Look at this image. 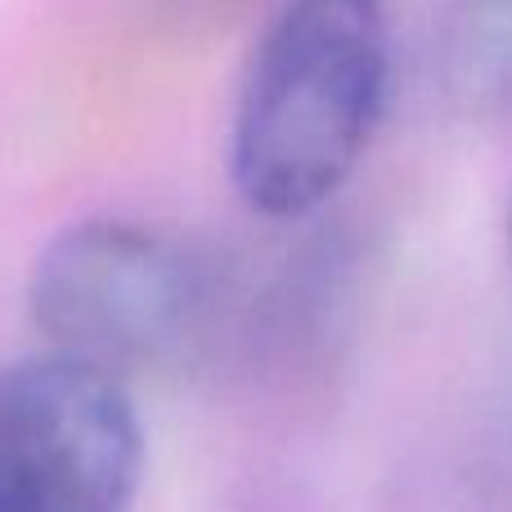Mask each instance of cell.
I'll return each instance as SVG.
<instances>
[{
  "label": "cell",
  "instance_id": "cell-1",
  "mask_svg": "<svg viewBox=\"0 0 512 512\" xmlns=\"http://www.w3.org/2000/svg\"><path fill=\"white\" fill-rule=\"evenodd\" d=\"M391 27L382 0H279L230 117V180L265 221H301L342 194L382 126Z\"/></svg>",
  "mask_w": 512,
  "mask_h": 512
},
{
  "label": "cell",
  "instance_id": "cell-2",
  "mask_svg": "<svg viewBox=\"0 0 512 512\" xmlns=\"http://www.w3.org/2000/svg\"><path fill=\"white\" fill-rule=\"evenodd\" d=\"M216 270L185 234L135 216H86L41 243L27 270V315L54 355L126 382L203 337Z\"/></svg>",
  "mask_w": 512,
  "mask_h": 512
},
{
  "label": "cell",
  "instance_id": "cell-3",
  "mask_svg": "<svg viewBox=\"0 0 512 512\" xmlns=\"http://www.w3.org/2000/svg\"><path fill=\"white\" fill-rule=\"evenodd\" d=\"M144 423L122 378L68 355L0 369V512H131Z\"/></svg>",
  "mask_w": 512,
  "mask_h": 512
},
{
  "label": "cell",
  "instance_id": "cell-4",
  "mask_svg": "<svg viewBox=\"0 0 512 512\" xmlns=\"http://www.w3.org/2000/svg\"><path fill=\"white\" fill-rule=\"evenodd\" d=\"M432 72L459 113L512 108V0H454L436 36Z\"/></svg>",
  "mask_w": 512,
  "mask_h": 512
},
{
  "label": "cell",
  "instance_id": "cell-5",
  "mask_svg": "<svg viewBox=\"0 0 512 512\" xmlns=\"http://www.w3.org/2000/svg\"><path fill=\"white\" fill-rule=\"evenodd\" d=\"M504 225H508V252H512V198H508V221Z\"/></svg>",
  "mask_w": 512,
  "mask_h": 512
}]
</instances>
